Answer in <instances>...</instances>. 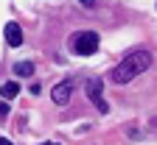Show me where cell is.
I'll list each match as a JSON object with an SVG mask.
<instances>
[{
  "mask_svg": "<svg viewBox=\"0 0 157 145\" xmlns=\"http://www.w3.org/2000/svg\"><path fill=\"white\" fill-rule=\"evenodd\" d=\"M149 67H151V53L149 50H135V53H129L121 64L109 73V78L115 81V84H126V81L137 78V75H140L143 70H149Z\"/></svg>",
  "mask_w": 157,
  "mask_h": 145,
  "instance_id": "1",
  "label": "cell"
},
{
  "mask_svg": "<svg viewBox=\"0 0 157 145\" xmlns=\"http://www.w3.org/2000/svg\"><path fill=\"white\" fill-rule=\"evenodd\" d=\"M70 50L78 56H93L98 50V34L95 31H82L70 39Z\"/></svg>",
  "mask_w": 157,
  "mask_h": 145,
  "instance_id": "2",
  "label": "cell"
},
{
  "mask_svg": "<svg viewBox=\"0 0 157 145\" xmlns=\"http://www.w3.org/2000/svg\"><path fill=\"white\" fill-rule=\"evenodd\" d=\"M70 92H73V81H62V84L53 87V103H59V106H67L70 103Z\"/></svg>",
  "mask_w": 157,
  "mask_h": 145,
  "instance_id": "3",
  "label": "cell"
},
{
  "mask_svg": "<svg viewBox=\"0 0 157 145\" xmlns=\"http://www.w3.org/2000/svg\"><path fill=\"white\" fill-rule=\"evenodd\" d=\"M87 98H90L101 112H107V103H104V98H101V81H98V78H90V81H87Z\"/></svg>",
  "mask_w": 157,
  "mask_h": 145,
  "instance_id": "4",
  "label": "cell"
},
{
  "mask_svg": "<svg viewBox=\"0 0 157 145\" xmlns=\"http://www.w3.org/2000/svg\"><path fill=\"white\" fill-rule=\"evenodd\" d=\"M3 34H6V39H9V45H11V48H20V45H23V31H20L17 23H9Z\"/></svg>",
  "mask_w": 157,
  "mask_h": 145,
  "instance_id": "5",
  "label": "cell"
},
{
  "mask_svg": "<svg viewBox=\"0 0 157 145\" xmlns=\"http://www.w3.org/2000/svg\"><path fill=\"white\" fill-rule=\"evenodd\" d=\"M0 95H3L6 100H11V98H17V95H20V84H17V81H6V84H3V87H0Z\"/></svg>",
  "mask_w": 157,
  "mask_h": 145,
  "instance_id": "6",
  "label": "cell"
},
{
  "mask_svg": "<svg viewBox=\"0 0 157 145\" xmlns=\"http://www.w3.org/2000/svg\"><path fill=\"white\" fill-rule=\"evenodd\" d=\"M14 73H17L20 78H25V75H31V73H34V64H31V61H20V64L14 67Z\"/></svg>",
  "mask_w": 157,
  "mask_h": 145,
  "instance_id": "7",
  "label": "cell"
},
{
  "mask_svg": "<svg viewBox=\"0 0 157 145\" xmlns=\"http://www.w3.org/2000/svg\"><path fill=\"white\" fill-rule=\"evenodd\" d=\"M6 114H9V106H6V103H0V120H3Z\"/></svg>",
  "mask_w": 157,
  "mask_h": 145,
  "instance_id": "8",
  "label": "cell"
},
{
  "mask_svg": "<svg viewBox=\"0 0 157 145\" xmlns=\"http://www.w3.org/2000/svg\"><path fill=\"white\" fill-rule=\"evenodd\" d=\"M82 3H93V0H82Z\"/></svg>",
  "mask_w": 157,
  "mask_h": 145,
  "instance_id": "9",
  "label": "cell"
}]
</instances>
